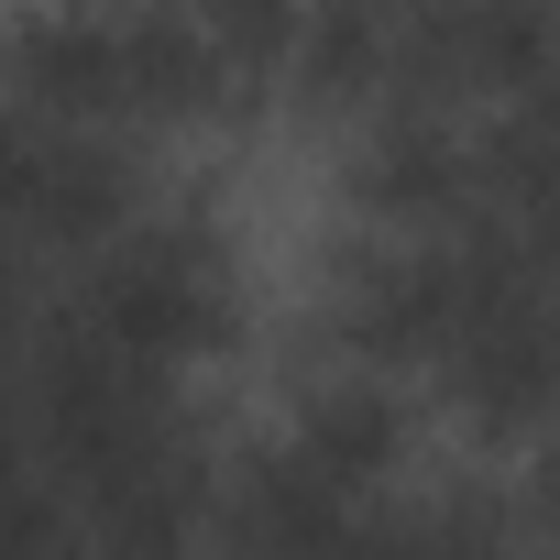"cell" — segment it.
Masks as SVG:
<instances>
[{
    "label": "cell",
    "mask_w": 560,
    "mask_h": 560,
    "mask_svg": "<svg viewBox=\"0 0 560 560\" xmlns=\"http://www.w3.org/2000/svg\"><path fill=\"white\" fill-rule=\"evenodd\" d=\"M12 100L89 121V132H165L198 110H231L253 78L220 34V12H34L0 34Z\"/></svg>",
    "instance_id": "obj_1"
},
{
    "label": "cell",
    "mask_w": 560,
    "mask_h": 560,
    "mask_svg": "<svg viewBox=\"0 0 560 560\" xmlns=\"http://www.w3.org/2000/svg\"><path fill=\"white\" fill-rule=\"evenodd\" d=\"M67 308L100 341H121L132 363H154V374L187 385V363H209L231 341V319H242V275H231V242L198 209H143L110 253L78 264Z\"/></svg>",
    "instance_id": "obj_2"
},
{
    "label": "cell",
    "mask_w": 560,
    "mask_h": 560,
    "mask_svg": "<svg viewBox=\"0 0 560 560\" xmlns=\"http://www.w3.org/2000/svg\"><path fill=\"white\" fill-rule=\"evenodd\" d=\"M352 527H363V494H341L287 440H253L242 462H220V516H209L220 560H341Z\"/></svg>",
    "instance_id": "obj_6"
},
{
    "label": "cell",
    "mask_w": 560,
    "mask_h": 560,
    "mask_svg": "<svg viewBox=\"0 0 560 560\" xmlns=\"http://www.w3.org/2000/svg\"><path fill=\"white\" fill-rule=\"evenodd\" d=\"M451 330V231H363L330 275V352L429 374Z\"/></svg>",
    "instance_id": "obj_4"
},
{
    "label": "cell",
    "mask_w": 560,
    "mask_h": 560,
    "mask_svg": "<svg viewBox=\"0 0 560 560\" xmlns=\"http://www.w3.org/2000/svg\"><path fill=\"white\" fill-rule=\"evenodd\" d=\"M341 187L374 231H462L483 209V143L462 132V110L418 78H396L363 121H352V154H341Z\"/></svg>",
    "instance_id": "obj_3"
},
{
    "label": "cell",
    "mask_w": 560,
    "mask_h": 560,
    "mask_svg": "<svg viewBox=\"0 0 560 560\" xmlns=\"http://www.w3.org/2000/svg\"><path fill=\"white\" fill-rule=\"evenodd\" d=\"M78 560H89V549H78Z\"/></svg>",
    "instance_id": "obj_9"
},
{
    "label": "cell",
    "mask_w": 560,
    "mask_h": 560,
    "mask_svg": "<svg viewBox=\"0 0 560 560\" xmlns=\"http://www.w3.org/2000/svg\"><path fill=\"white\" fill-rule=\"evenodd\" d=\"M407 549L418 560H527V494L483 462L407 483Z\"/></svg>",
    "instance_id": "obj_7"
},
{
    "label": "cell",
    "mask_w": 560,
    "mask_h": 560,
    "mask_svg": "<svg viewBox=\"0 0 560 560\" xmlns=\"http://www.w3.org/2000/svg\"><path fill=\"white\" fill-rule=\"evenodd\" d=\"M287 440L298 462H319L341 494H407V451H418V396H407V374H385V363H352V352H330V363H308L298 374V396H287Z\"/></svg>",
    "instance_id": "obj_5"
},
{
    "label": "cell",
    "mask_w": 560,
    "mask_h": 560,
    "mask_svg": "<svg viewBox=\"0 0 560 560\" xmlns=\"http://www.w3.org/2000/svg\"><path fill=\"white\" fill-rule=\"evenodd\" d=\"M527 560H560V516H527Z\"/></svg>",
    "instance_id": "obj_8"
}]
</instances>
